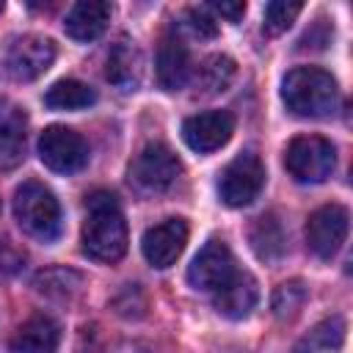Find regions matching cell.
<instances>
[{
    "instance_id": "cell-1",
    "label": "cell",
    "mask_w": 353,
    "mask_h": 353,
    "mask_svg": "<svg viewBox=\"0 0 353 353\" xmlns=\"http://www.w3.org/2000/svg\"><path fill=\"white\" fill-rule=\"evenodd\" d=\"M83 251L97 262H119L127 251V221L113 193L97 190L85 199Z\"/></svg>"
},
{
    "instance_id": "cell-2",
    "label": "cell",
    "mask_w": 353,
    "mask_h": 353,
    "mask_svg": "<svg viewBox=\"0 0 353 353\" xmlns=\"http://www.w3.org/2000/svg\"><path fill=\"white\" fill-rule=\"evenodd\" d=\"M281 99L290 113L303 119H323L334 113L339 91L331 72L317 66H295L281 80Z\"/></svg>"
},
{
    "instance_id": "cell-3",
    "label": "cell",
    "mask_w": 353,
    "mask_h": 353,
    "mask_svg": "<svg viewBox=\"0 0 353 353\" xmlns=\"http://www.w3.org/2000/svg\"><path fill=\"white\" fill-rule=\"evenodd\" d=\"M14 218L19 229L41 243L58 240L63 221H61V204L50 188H44L36 179H28L14 193Z\"/></svg>"
},
{
    "instance_id": "cell-4",
    "label": "cell",
    "mask_w": 353,
    "mask_h": 353,
    "mask_svg": "<svg viewBox=\"0 0 353 353\" xmlns=\"http://www.w3.org/2000/svg\"><path fill=\"white\" fill-rule=\"evenodd\" d=\"M336 165V149L328 138L298 135L284 149V168L301 185H320L331 176Z\"/></svg>"
},
{
    "instance_id": "cell-5",
    "label": "cell",
    "mask_w": 353,
    "mask_h": 353,
    "mask_svg": "<svg viewBox=\"0 0 353 353\" xmlns=\"http://www.w3.org/2000/svg\"><path fill=\"white\" fill-rule=\"evenodd\" d=\"M179 174L182 163L165 143H146L130 163V182L141 193H160L171 188Z\"/></svg>"
},
{
    "instance_id": "cell-6",
    "label": "cell",
    "mask_w": 353,
    "mask_h": 353,
    "mask_svg": "<svg viewBox=\"0 0 353 353\" xmlns=\"http://www.w3.org/2000/svg\"><path fill=\"white\" fill-rule=\"evenodd\" d=\"M265 185V165L254 152L237 154L218 176L221 201L229 207H248Z\"/></svg>"
},
{
    "instance_id": "cell-7",
    "label": "cell",
    "mask_w": 353,
    "mask_h": 353,
    "mask_svg": "<svg viewBox=\"0 0 353 353\" xmlns=\"http://www.w3.org/2000/svg\"><path fill=\"white\" fill-rule=\"evenodd\" d=\"M39 157L55 174H74L88 163V143L72 127L52 124L39 135Z\"/></svg>"
},
{
    "instance_id": "cell-8",
    "label": "cell",
    "mask_w": 353,
    "mask_h": 353,
    "mask_svg": "<svg viewBox=\"0 0 353 353\" xmlns=\"http://www.w3.org/2000/svg\"><path fill=\"white\" fill-rule=\"evenodd\" d=\"M347 226H350V215L342 204L317 207L306 221V245H309V251L320 259H331L342 248V243L347 237Z\"/></svg>"
},
{
    "instance_id": "cell-9",
    "label": "cell",
    "mask_w": 353,
    "mask_h": 353,
    "mask_svg": "<svg viewBox=\"0 0 353 353\" xmlns=\"http://www.w3.org/2000/svg\"><path fill=\"white\" fill-rule=\"evenodd\" d=\"M55 61V44L44 36H19L6 52V74L17 83L41 77Z\"/></svg>"
},
{
    "instance_id": "cell-10",
    "label": "cell",
    "mask_w": 353,
    "mask_h": 353,
    "mask_svg": "<svg viewBox=\"0 0 353 353\" xmlns=\"http://www.w3.org/2000/svg\"><path fill=\"white\" fill-rule=\"evenodd\" d=\"M234 270H237V265H234L232 248L223 240H210L193 256V262L188 268V281L193 290L215 292L223 281H229L234 276Z\"/></svg>"
},
{
    "instance_id": "cell-11",
    "label": "cell",
    "mask_w": 353,
    "mask_h": 353,
    "mask_svg": "<svg viewBox=\"0 0 353 353\" xmlns=\"http://www.w3.org/2000/svg\"><path fill=\"white\" fill-rule=\"evenodd\" d=\"M188 243V223L182 218H165L143 232L141 251L152 268H168L179 259Z\"/></svg>"
},
{
    "instance_id": "cell-12",
    "label": "cell",
    "mask_w": 353,
    "mask_h": 353,
    "mask_svg": "<svg viewBox=\"0 0 353 353\" xmlns=\"http://www.w3.org/2000/svg\"><path fill=\"white\" fill-rule=\"evenodd\" d=\"M232 132H234V116L229 110H204L185 119L182 124L185 143L199 154L221 149L232 138Z\"/></svg>"
},
{
    "instance_id": "cell-13",
    "label": "cell",
    "mask_w": 353,
    "mask_h": 353,
    "mask_svg": "<svg viewBox=\"0 0 353 353\" xmlns=\"http://www.w3.org/2000/svg\"><path fill=\"white\" fill-rule=\"evenodd\" d=\"M28 116L19 105L0 99V171H11L25 160Z\"/></svg>"
},
{
    "instance_id": "cell-14",
    "label": "cell",
    "mask_w": 353,
    "mask_h": 353,
    "mask_svg": "<svg viewBox=\"0 0 353 353\" xmlns=\"http://www.w3.org/2000/svg\"><path fill=\"white\" fill-rule=\"evenodd\" d=\"M259 301V290L251 273L245 270H234V276L229 281H223L215 292H212V303L215 309L229 317V320H243L251 314V309Z\"/></svg>"
},
{
    "instance_id": "cell-15",
    "label": "cell",
    "mask_w": 353,
    "mask_h": 353,
    "mask_svg": "<svg viewBox=\"0 0 353 353\" xmlns=\"http://www.w3.org/2000/svg\"><path fill=\"white\" fill-rule=\"evenodd\" d=\"M190 52L179 36H165L157 47L154 74L163 91H179L190 80Z\"/></svg>"
},
{
    "instance_id": "cell-16",
    "label": "cell",
    "mask_w": 353,
    "mask_h": 353,
    "mask_svg": "<svg viewBox=\"0 0 353 353\" xmlns=\"http://www.w3.org/2000/svg\"><path fill=\"white\" fill-rule=\"evenodd\" d=\"M58 342H61L58 323L47 314H33L14 331V336L8 339V350L11 353H55Z\"/></svg>"
},
{
    "instance_id": "cell-17",
    "label": "cell",
    "mask_w": 353,
    "mask_h": 353,
    "mask_svg": "<svg viewBox=\"0 0 353 353\" xmlns=\"http://www.w3.org/2000/svg\"><path fill=\"white\" fill-rule=\"evenodd\" d=\"M110 14H113L110 3H102V0H80V3H74L66 11L63 30L74 41H94L108 28Z\"/></svg>"
},
{
    "instance_id": "cell-18",
    "label": "cell",
    "mask_w": 353,
    "mask_h": 353,
    "mask_svg": "<svg viewBox=\"0 0 353 353\" xmlns=\"http://www.w3.org/2000/svg\"><path fill=\"white\" fill-rule=\"evenodd\" d=\"M108 80L121 91H135L143 77V55L130 39H119L108 52Z\"/></svg>"
},
{
    "instance_id": "cell-19",
    "label": "cell",
    "mask_w": 353,
    "mask_h": 353,
    "mask_svg": "<svg viewBox=\"0 0 353 353\" xmlns=\"http://www.w3.org/2000/svg\"><path fill=\"white\" fill-rule=\"evenodd\" d=\"M248 240L259 259L276 262L287 251V232L276 215H259L248 232Z\"/></svg>"
},
{
    "instance_id": "cell-20",
    "label": "cell",
    "mask_w": 353,
    "mask_h": 353,
    "mask_svg": "<svg viewBox=\"0 0 353 353\" xmlns=\"http://www.w3.org/2000/svg\"><path fill=\"white\" fill-rule=\"evenodd\" d=\"M94 102H97L94 88L80 83V80H72V77L52 83L44 94V105L52 108V110H83Z\"/></svg>"
},
{
    "instance_id": "cell-21",
    "label": "cell",
    "mask_w": 353,
    "mask_h": 353,
    "mask_svg": "<svg viewBox=\"0 0 353 353\" xmlns=\"http://www.w3.org/2000/svg\"><path fill=\"white\" fill-rule=\"evenodd\" d=\"M345 342V320L342 317H325L320 320L309 334H303L292 353H325V350H336Z\"/></svg>"
},
{
    "instance_id": "cell-22",
    "label": "cell",
    "mask_w": 353,
    "mask_h": 353,
    "mask_svg": "<svg viewBox=\"0 0 353 353\" xmlns=\"http://www.w3.org/2000/svg\"><path fill=\"white\" fill-rule=\"evenodd\" d=\"M234 77V61L229 55H210L199 69V85L207 94L223 91Z\"/></svg>"
},
{
    "instance_id": "cell-23",
    "label": "cell",
    "mask_w": 353,
    "mask_h": 353,
    "mask_svg": "<svg viewBox=\"0 0 353 353\" xmlns=\"http://www.w3.org/2000/svg\"><path fill=\"white\" fill-rule=\"evenodd\" d=\"M301 3H287V0H273V3H268L265 6V22H262V28H265V33L268 36H279V33H284L292 22H295V17L301 14Z\"/></svg>"
},
{
    "instance_id": "cell-24",
    "label": "cell",
    "mask_w": 353,
    "mask_h": 353,
    "mask_svg": "<svg viewBox=\"0 0 353 353\" xmlns=\"http://www.w3.org/2000/svg\"><path fill=\"white\" fill-rule=\"evenodd\" d=\"M306 301V287L301 281H287L273 292V314L279 320H290Z\"/></svg>"
},
{
    "instance_id": "cell-25",
    "label": "cell",
    "mask_w": 353,
    "mask_h": 353,
    "mask_svg": "<svg viewBox=\"0 0 353 353\" xmlns=\"http://www.w3.org/2000/svg\"><path fill=\"white\" fill-rule=\"evenodd\" d=\"M185 17H188V28L199 36V39H210V36H215V19L210 17V11H207V6H199V8H188L185 11Z\"/></svg>"
},
{
    "instance_id": "cell-26",
    "label": "cell",
    "mask_w": 353,
    "mask_h": 353,
    "mask_svg": "<svg viewBox=\"0 0 353 353\" xmlns=\"http://www.w3.org/2000/svg\"><path fill=\"white\" fill-rule=\"evenodd\" d=\"M207 11H215V14L226 17L229 22H237L245 14V3H212V6H207Z\"/></svg>"
},
{
    "instance_id": "cell-27",
    "label": "cell",
    "mask_w": 353,
    "mask_h": 353,
    "mask_svg": "<svg viewBox=\"0 0 353 353\" xmlns=\"http://www.w3.org/2000/svg\"><path fill=\"white\" fill-rule=\"evenodd\" d=\"M110 353H152L146 345H141V342H119Z\"/></svg>"
},
{
    "instance_id": "cell-28",
    "label": "cell",
    "mask_w": 353,
    "mask_h": 353,
    "mask_svg": "<svg viewBox=\"0 0 353 353\" xmlns=\"http://www.w3.org/2000/svg\"><path fill=\"white\" fill-rule=\"evenodd\" d=\"M0 11H3V3H0Z\"/></svg>"
}]
</instances>
